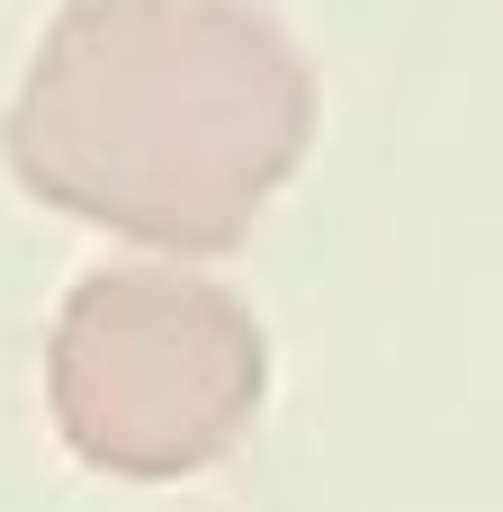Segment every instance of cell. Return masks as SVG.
I'll return each mask as SVG.
<instances>
[{
	"mask_svg": "<svg viewBox=\"0 0 503 512\" xmlns=\"http://www.w3.org/2000/svg\"><path fill=\"white\" fill-rule=\"evenodd\" d=\"M0 144L54 216L216 261L306 171L315 72L261 0H63Z\"/></svg>",
	"mask_w": 503,
	"mask_h": 512,
	"instance_id": "6da1fadb",
	"label": "cell"
},
{
	"mask_svg": "<svg viewBox=\"0 0 503 512\" xmlns=\"http://www.w3.org/2000/svg\"><path fill=\"white\" fill-rule=\"evenodd\" d=\"M270 405V333L198 261H108L45 333L54 441L117 486H189L225 468Z\"/></svg>",
	"mask_w": 503,
	"mask_h": 512,
	"instance_id": "7a4b0ae2",
	"label": "cell"
}]
</instances>
